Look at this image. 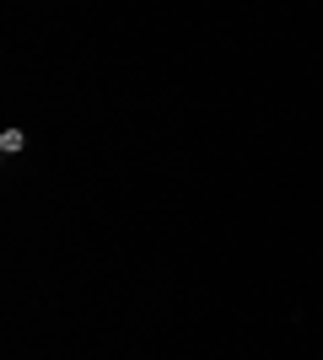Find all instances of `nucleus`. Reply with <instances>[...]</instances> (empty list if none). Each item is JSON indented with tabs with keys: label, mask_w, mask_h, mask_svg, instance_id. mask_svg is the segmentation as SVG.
Returning <instances> with one entry per match:
<instances>
[{
	"label": "nucleus",
	"mask_w": 323,
	"mask_h": 360,
	"mask_svg": "<svg viewBox=\"0 0 323 360\" xmlns=\"http://www.w3.org/2000/svg\"><path fill=\"white\" fill-rule=\"evenodd\" d=\"M22 146H27V140H22V129H6V135H0V150H6V156H16Z\"/></svg>",
	"instance_id": "1"
}]
</instances>
